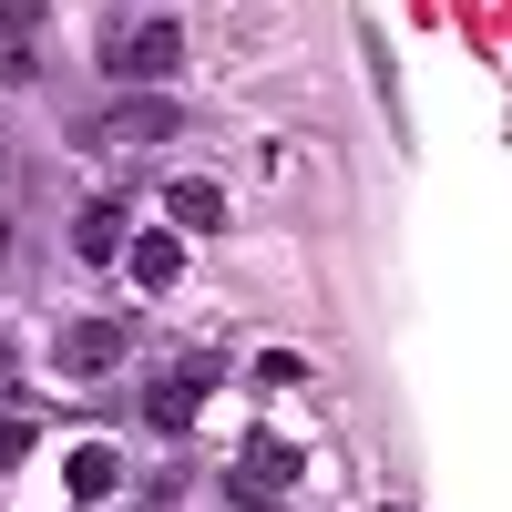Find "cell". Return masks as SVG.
Wrapping results in <instances>:
<instances>
[{
    "label": "cell",
    "instance_id": "6da1fadb",
    "mask_svg": "<svg viewBox=\"0 0 512 512\" xmlns=\"http://www.w3.org/2000/svg\"><path fill=\"white\" fill-rule=\"evenodd\" d=\"M103 72H113V82H164V72H185V21L103 31Z\"/></svg>",
    "mask_w": 512,
    "mask_h": 512
},
{
    "label": "cell",
    "instance_id": "7a4b0ae2",
    "mask_svg": "<svg viewBox=\"0 0 512 512\" xmlns=\"http://www.w3.org/2000/svg\"><path fill=\"white\" fill-rule=\"evenodd\" d=\"M52 359H62V379H113L123 359H134V328H123V318H72Z\"/></svg>",
    "mask_w": 512,
    "mask_h": 512
},
{
    "label": "cell",
    "instance_id": "3957f363",
    "mask_svg": "<svg viewBox=\"0 0 512 512\" xmlns=\"http://www.w3.org/2000/svg\"><path fill=\"white\" fill-rule=\"evenodd\" d=\"M297 472H308V451L277 441V431H256V441L236 451V482H246V492H267V502H287V492H297Z\"/></svg>",
    "mask_w": 512,
    "mask_h": 512
},
{
    "label": "cell",
    "instance_id": "277c9868",
    "mask_svg": "<svg viewBox=\"0 0 512 512\" xmlns=\"http://www.w3.org/2000/svg\"><path fill=\"white\" fill-rule=\"evenodd\" d=\"M164 134H185V103H113V113H93V144H164Z\"/></svg>",
    "mask_w": 512,
    "mask_h": 512
},
{
    "label": "cell",
    "instance_id": "5b68a950",
    "mask_svg": "<svg viewBox=\"0 0 512 512\" xmlns=\"http://www.w3.org/2000/svg\"><path fill=\"white\" fill-rule=\"evenodd\" d=\"M123 236H134V226H123V205H113V195L72 216V256H82V267H113V256H123Z\"/></svg>",
    "mask_w": 512,
    "mask_h": 512
},
{
    "label": "cell",
    "instance_id": "8992f818",
    "mask_svg": "<svg viewBox=\"0 0 512 512\" xmlns=\"http://www.w3.org/2000/svg\"><path fill=\"white\" fill-rule=\"evenodd\" d=\"M123 267H134V287L164 297V287L185 277V246H175V236H123Z\"/></svg>",
    "mask_w": 512,
    "mask_h": 512
},
{
    "label": "cell",
    "instance_id": "52a82bcc",
    "mask_svg": "<svg viewBox=\"0 0 512 512\" xmlns=\"http://www.w3.org/2000/svg\"><path fill=\"white\" fill-rule=\"evenodd\" d=\"M195 410H205L195 379H154V390H144V420H154L164 441H185V431H195Z\"/></svg>",
    "mask_w": 512,
    "mask_h": 512
},
{
    "label": "cell",
    "instance_id": "ba28073f",
    "mask_svg": "<svg viewBox=\"0 0 512 512\" xmlns=\"http://www.w3.org/2000/svg\"><path fill=\"white\" fill-rule=\"evenodd\" d=\"M62 482H72V502H113V492H123V461H113L103 441H82V451L62 461Z\"/></svg>",
    "mask_w": 512,
    "mask_h": 512
},
{
    "label": "cell",
    "instance_id": "9c48e42d",
    "mask_svg": "<svg viewBox=\"0 0 512 512\" xmlns=\"http://www.w3.org/2000/svg\"><path fill=\"white\" fill-rule=\"evenodd\" d=\"M164 205H175V226H185V236H216V226H226V195H216V185H175Z\"/></svg>",
    "mask_w": 512,
    "mask_h": 512
},
{
    "label": "cell",
    "instance_id": "30bf717a",
    "mask_svg": "<svg viewBox=\"0 0 512 512\" xmlns=\"http://www.w3.org/2000/svg\"><path fill=\"white\" fill-rule=\"evenodd\" d=\"M41 11H52V0H0V41H31Z\"/></svg>",
    "mask_w": 512,
    "mask_h": 512
},
{
    "label": "cell",
    "instance_id": "8fae6325",
    "mask_svg": "<svg viewBox=\"0 0 512 512\" xmlns=\"http://www.w3.org/2000/svg\"><path fill=\"white\" fill-rule=\"evenodd\" d=\"M175 379H195V390H216V379H226V359H216V349H185V359H175Z\"/></svg>",
    "mask_w": 512,
    "mask_h": 512
},
{
    "label": "cell",
    "instance_id": "7c38bea8",
    "mask_svg": "<svg viewBox=\"0 0 512 512\" xmlns=\"http://www.w3.org/2000/svg\"><path fill=\"white\" fill-rule=\"evenodd\" d=\"M31 461V420H0V472H21Z\"/></svg>",
    "mask_w": 512,
    "mask_h": 512
},
{
    "label": "cell",
    "instance_id": "4fadbf2b",
    "mask_svg": "<svg viewBox=\"0 0 512 512\" xmlns=\"http://www.w3.org/2000/svg\"><path fill=\"white\" fill-rule=\"evenodd\" d=\"M31 72H41V62H31V41H0V82H11V93H21Z\"/></svg>",
    "mask_w": 512,
    "mask_h": 512
},
{
    "label": "cell",
    "instance_id": "5bb4252c",
    "mask_svg": "<svg viewBox=\"0 0 512 512\" xmlns=\"http://www.w3.org/2000/svg\"><path fill=\"white\" fill-rule=\"evenodd\" d=\"M226 512H277L267 492H246V482H226Z\"/></svg>",
    "mask_w": 512,
    "mask_h": 512
},
{
    "label": "cell",
    "instance_id": "9a60e30c",
    "mask_svg": "<svg viewBox=\"0 0 512 512\" xmlns=\"http://www.w3.org/2000/svg\"><path fill=\"white\" fill-rule=\"evenodd\" d=\"M0 267H11V216H0Z\"/></svg>",
    "mask_w": 512,
    "mask_h": 512
}]
</instances>
